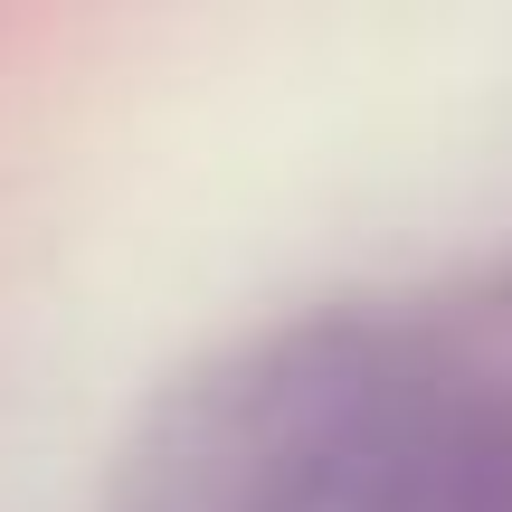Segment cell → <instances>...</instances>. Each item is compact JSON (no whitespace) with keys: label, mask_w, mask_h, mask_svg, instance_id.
Returning a JSON list of instances; mask_svg holds the SVG:
<instances>
[{"label":"cell","mask_w":512,"mask_h":512,"mask_svg":"<svg viewBox=\"0 0 512 512\" xmlns=\"http://www.w3.org/2000/svg\"><path fill=\"white\" fill-rule=\"evenodd\" d=\"M408 512H512V437H456L418 475Z\"/></svg>","instance_id":"obj_1"}]
</instances>
